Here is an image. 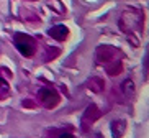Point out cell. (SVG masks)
Wrapping results in <instances>:
<instances>
[{
  "label": "cell",
  "instance_id": "cell-1",
  "mask_svg": "<svg viewBox=\"0 0 149 138\" xmlns=\"http://www.w3.org/2000/svg\"><path fill=\"white\" fill-rule=\"evenodd\" d=\"M95 59L98 64H102L105 67L110 76H116L123 69L121 53L116 48H113V46H108V45L98 46L95 51Z\"/></svg>",
  "mask_w": 149,
  "mask_h": 138
},
{
  "label": "cell",
  "instance_id": "cell-2",
  "mask_svg": "<svg viewBox=\"0 0 149 138\" xmlns=\"http://www.w3.org/2000/svg\"><path fill=\"white\" fill-rule=\"evenodd\" d=\"M118 27L128 36V40L131 41L133 35L139 36L143 28H144V13L138 8L125 10L118 20Z\"/></svg>",
  "mask_w": 149,
  "mask_h": 138
},
{
  "label": "cell",
  "instance_id": "cell-3",
  "mask_svg": "<svg viewBox=\"0 0 149 138\" xmlns=\"http://www.w3.org/2000/svg\"><path fill=\"white\" fill-rule=\"evenodd\" d=\"M13 45L18 49V53L23 54L25 58H31L36 53V41L33 36L25 33H15L13 35Z\"/></svg>",
  "mask_w": 149,
  "mask_h": 138
},
{
  "label": "cell",
  "instance_id": "cell-4",
  "mask_svg": "<svg viewBox=\"0 0 149 138\" xmlns=\"http://www.w3.org/2000/svg\"><path fill=\"white\" fill-rule=\"evenodd\" d=\"M38 99L46 109H53L59 104V94L51 87H43L38 90Z\"/></svg>",
  "mask_w": 149,
  "mask_h": 138
},
{
  "label": "cell",
  "instance_id": "cell-5",
  "mask_svg": "<svg viewBox=\"0 0 149 138\" xmlns=\"http://www.w3.org/2000/svg\"><path fill=\"white\" fill-rule=\"evenodd\" d=\"M98 117H100V110L97 109V105H88L87 110L84 112V117H82V130L84 132H87L88 127H90Z\"/></svg>",
  "mask_w": 149,
  "mask_h": 138
},
{
  "label": "cell",
  "instance_id": "cell-6",
  "mask_svg": "<svg viewBox=\"0 0 149 138\" xmlns=\"http://www.w3.org/2000/svg\"><path fill=\"white\" fill-rule=\"evenodd\" d=\"M48 35L51 36V38H54V40H57V41H64L67 36H69V28L64 27V25H56V27L48 30Z\"/></svg>",
  "mask_w": 149,
  "mask_h": 138
},
{
  "label": "cell",
  "instance_id": "cell-7",
  "mask_svg": "<svg viewBox=\"0 0 149 138\" xmlns=\"http://www.w3.org/2000/svg\"><path fill=\"white\" fill-rule=\"evenodd\" d=\"M125 132H126V122L125 120H115L111 123V135H113V138H121Z\"/></svg>",
  "mask_w": 149,
  "mask_h": 138
},
{
  "label": "cell",
  "instance_id": "cell-8",
  "mask_svg": "<svg viewBox=\"0 0 149 138\" xmlns=\"http://www.w3.org/2000/svg\"><path fill=\"white\" fill-rule=\"evenodd\" d=\"M103 81L100 79V77H92V79L87 82V87L90 90H93V92H100L102 89H103Z\"/></svg>",
  "mask_w": 149,
  "mask_h": 138
},
{
  "label": "cell",
  "instance_id": "cell-9",
  "mask_svg": "<svg viewBox=\"0 0 149 138\" xmlns=\"http://www.w3.org/2000/svg\"><path fill=\"white\" fill-rule=\"evenodd\" d=\"M8 94H10V85H8V82H7L3 77L0 76V99H5Z\"/></svg>",
  "mask_w": 149,
  "mask_h": 138
},
{
  "label": "cell",
  "instance_id": "cell-10",
  "mask_svg": "<svg viewBox=\"0 0 149 138\" xmlns=\"http://www.w3.org/2000/svg\"><path fill=\"white\" fill-rule=\"evenodd\" d=\"M121 89H123V94L126 95V97H130V95H133V92H134V85H133V81H125L121 84Z\"/></svg>",
  "mask_w": 149,
  "mask_h": 138
},
{
  "label": "cell",
  "instance_id": "cell-11",
  "mask_svg": "<svg viewBox=\"0 0 149 138\" xmlns=\"http://www.w3.org/2000/svg\"><path fill=\"white\" fill-rule=\"evenodd\" d=\"M57 138H75V137L70 133H66V132H61V133L57 135Z\"/></svg>",
  "mask_w": 149,
  "mask_h": 138
},
{
  "label": "cell",
  "instance_id": "cell-12",
  "mask_svg": "<svg viewBox=\"0 0 149 138\" xmlns=\"http://www.w3.org/2000/svg\"><path fill=\"white\" fill-rule=\"evenodd\" d=\"M97 138H100V137H97Z\"/></svg>",
  "mask_w": 149,
  "mask_h": 138
}]
</instances>
